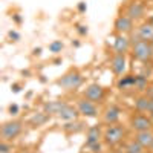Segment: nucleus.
Returning <instances> with one entry per match:
<instances>
[{"label": "nucleus", "instance_id": "nucleus-33", "mask_svg": "<svg viewBox=\"0 0 153 153\" xmlns=\"http://www.w3.org/2000/svg\"><path fill=\"white\" fill-rule=\"evenodd\" d=\"M14 20H16L17 23H20V22H22V19L19 17V14H16V16H14Z\"/></svg>", "mask_w": 153, "mask_h": 153}, {"label": "nucleus", "instance_id": "nucleus-5", "mask_svg": "<svg viewBox=\"0 0 153 153\" xmlns=\"http://www.w3.org/2000/svg\"><path fill=\"white\" fill-rule=\"evenodd\" d=\"M130 126H132V129L135 132H144V130L153 129V123H152L150 117H149V115H146V113H139V112L132 117Z\"/></svg>", "mask_w": 153, "mask_h": 153}, {"label": "nucleus", "instance_id": "nucleus-36", "mask_svg": "<svg viewBox=\"0 0 153 153\" xmlns=\"http://www.w3.org/2000/svg\"><path fill=\"white\" fill-rule=\"evenodd\" d=\"M150 152H152V153H153V144H152V147H150Z\"/></svg>", "mask_w": 153, "mask_h": 153}, {"label": "nucleus", "instance_id": "nucleus-10", "mask_svg": "<svg viewBox=\"0 0 153 153\" xmlns=\"http://www.w3.org/2000/svg\"><path fill=\"white\" fill-rule=\"evenodd\" d=\"M135 109L139 113H153V98L150 97H139L135 100Z\"/></svg>", "mask_w": 153, "mask_h": 153}, {"label": "nucleus", "instance_id": "nucleus-6", "mask_svg": "<svg viewBox=\"0 0 153 153\" xmlns=\"http://www.w3.org/2000/svg\"><path fill=\"white\" fill-rule=\"evenodd\" d=\"M104 97H106L104 87L100 86V84H97V83L89 84V86L86 87V91H84V98L94 101V103H97V104L101 103V101L104 100Z\"/></svg>", "mask_w": 153, "mask_h": 153}, {"label": "nucleus", "instance_id": "nucleus-4", "mask_svg": "<svg viewBox=\"0 0 153 153\" xmlns=\"http://www.w3.org/2000/svg\"><path fill=\"white\" fill-rule=\"evenodd\" d=\"M22 130H23V124L20 121H9V123H5L2 126L0 135H2L3 141H14L22 133Z\"/></svg>", "mask_w": 153, "mask_h": 153}, {"label": "nucleus", "instance_id": "nucleus-30", "mask_svg": "<svg viewBox=\"0 0 153 153\" xmlns=\"http://www.w3.org/2000/svg\"><path fill=\"white\" fill-rule=\"evenodd\" d=\"M78 9H80L81 12H84V11H86V3H84V2H81V3L78 5Z\"/></svg>", "mask_w": 153, "mask_h": 153}, {"label": "nucleus", "instance_id": "nucleus-18", "mask_svg": "<svg viewBox=\"0 0 153 153\" xmlns=\"http://www.w3.org/2000/svg\"><path fill=\"white\" fill-rule=\"evenodd\" d=\"M58 117H60L63 121H68V123H69V121H75V118L78 117V109H74L72 106L68 104L65 109L61 110V113L58 115Z\"/></svg>", "mask_w": 153, "mask_h": 153}, {"label": "nucleus", "instance_id": "nucleus-28", "mask_svg": "<svg viewBox=\"0 0 153 153\" xmlns=\"http://www.w3.org/2000/svg\"><path fill=\"white\" fill-rule=\"evenodd\" d=\"M9 37H11V38H14V42H17L19 38H20V35H19L16 31H9Z\"/></svg>", "mask_w": 153, "mask_h": 153}, {"label": "nucleus", "instance_id": "nucleus-11", "mask_svg": "<svg viewBox=\"0 0 153 153\" xmlns=\"http://www.w3.org/2000/svg\"><path fill=\"white\" fill-rule=\"evenodd\" d=\"M129 49H130V40L124 34H118L117 38L113 40V51H115V54L126 55V52H129Z\"/></svg>", "mask_w": 153, "mask_h": 153}, {"label": "nucleus", "instance_id": "nucleus-24", "mask_svg": "<svg viewBox=\"0 0 153 153\" xmlns=\"http://www.w3.org/2000/svg\"><path fill=\"white\" fill-rule=\"evenodd\" d=\"M61 49H63V43H61V40H55V42H52V43L49 45V51H51V52H54V54L61 52Z\"/></svg>", "mask_w": 153, "mask_h": 153}, {"label": "nucleus", "instance_id": "nucleus-31", "mask_svg": "<svg viewBox=\"0 0 153 153\" xmlns=\"http://www.w3.org/2000/svg\"><path fill=\"white\" fill-rule=\"evenodd\" d=\"M147 97L153 98V86H150V87H149V91H147Z\"/></svg>", "mask_w": 153, "mask_h": 153}, {"label": "nucleus", "instance_id": "nucleus-3", "mask_svg": "<svg viewBox=\"0 0 153 153\" xmlns=\"http://www.w3.org/2000/svg\"><path fill=\"white\" fill-rule=\"evenodd\" d=\"M81 83H83V76L76 72V71H71V72L65 74V75H63L61 78L57 81V84L61 86L65 91H74V89H76Z\"/></svg>", "mask_w": 153, "mask_h": 153}, {"label": "nucleus", "instance_id": "nucleus-39", "mask_svg": "<svg viewBox=\"0 0 153 153\" xmlns=\"http://www.w3.org/2000/svg\"><path fill=\"white\" fill-rule=\"evenodd\" d=\"M152 2H153V0H152Z\"/></svg>", "mask_w": 153, "mask_h": 153}, {"label": "nucleus", "instance_id": "nucleus-13", "mask_svg": "<svg viewBox=\"0 0 153 153\" xmlns=\"http://www.w3.org/2000/svg\"><path fill=\"white\" fill-rule=\"evenodd\" d=\"M103 130L100 129L98 126H92L87 129V133H86V146H92L95 143H100V139L103 138Z\"/></svg>", "mask_w": 153, "mask_h": 153}, {"label": "nucleus", "instance_id": "nucleus-29", "mask_svg": "<svg viewBox=\"0 0 153 153\" xmlns=\"http://www.w3.org/2000/svg\"><path fill=\"white\" fill-rule=\"evenodd\" d=\"M76 31H78L81 35H86L87 34V28L86 26H78V28H76Z\"/></svg>", "mask_w": 153, "mask_h": 153}, {"label": "nucleus", "instance_id": "nucleus-12", "mask_svg": "<svg viewBox=\"0 0 153 153\" xmlns=\"http://www.w3.org/2000/svg\"><path fill=\"white\" fill-rule=\"evenodd\" d=\"M144 11H146V8L141 2H132L126 9V16L130 17L132 20H138L144 16Z\"/></svg>", "mask_w": 153, "mask_h": 153}, {"label": "nucleus", "instance_id": "nucleus-9", "mask_svg": "<svg viewBox=\"0 0 153 153\" xmlns=\"http://www.w3.org/2000/svg\"><path fill=\"white\" fill-rule=\"evenodd\" d=\"M110 68L117 75H123L127 69V58L123 54H115L110 60Z\"/></svg>", "mask_w": 153, "mask_h": 153}, {"label": "nucleus", "instance_id": "nucleus-22", "mask_svg": "<svg viewBox=\"0 0 153 153\" xmlns=\"http://www.w3.org/2000/svg\"><path fill=\"white\" fill-rule=\"evenodd\" d=\"M149 83H147V78L143 75H136V83H135V87L138 89V91H147Z\"/></svg>", "mask_w": 153, "mask_h": 153}, {"label": "nucleus", "instance_id": "nucleus-15", "mask_svg": "<svg viewBox=\"0 0 153 153\" xmlns=\"http://www.w3.org/2000/svg\"><path fill=\"white\" fill-rule=\"evenodd\" d=\"M121 118V109L117 106H110L106 112H104V123L106 124H118Z\"/></svg>", "mask_w": 153, "mask_h": 153}, {"label": "nucleus", "instance_id": "nucleus-7", "mask_svg": "<svg viewBox=\"0 0 153 153\" xmlns=\"http://www.w3.org/2000/svg\"><path fill=\"white\" fill-rule=\"evenodd\" d=\"M76 109H78V113L83 115V117H89V118H94L98 115V107H97V103L94 101L87 100V98H83L76 103Z\"/></svg>", "mask_w": 153, "mask_h": 153}, {"label": "nucleus", "instance_id": "nucleus-19", "mask_svg": "<svg viewBox=\"0 0 153 153\" xmlns=\"http://www.w3.org/2000/svg\"><path fill=\"white\" fill-rule=\"evenodd\" d=\"M126 150L130 152V153H146V149H144L141 144H139L135 138L132 139V141H129V143L126 144Z\"/></svg>", "mask_w": 153, "mask_h": 153}, {"label": "nucleus", "instance_id": "nucleus-16", "mask_svg": "<svg viewBox=\"0 0 153 153\" xmlns=\"http://www.w3.org/2000/svg\"><path fill=\"white\" fill-rule=\"evenodd\" d=\"M68 104L65 103V101H49V103H45L43 109L46 113L49 115H60L61 110L65 109Z\"/></svg>", "mask_w": 153, "mask_h": 153}, {"label": "nucleus", "instance_id": "nucleus-21", "mask_svg": "<svg viewBox=\"0 0 153 153\" xmlns=\"http://www.w3.org/2000/svg\"><path fill=\"white\" fill-rule=\"evenodd\" d=\"M51 115L46 113V112H40V113H35L34 117L31 118V124L32 126H43L48 120H49Z\"/></svg>", "mask_w": 153, "mask_h": 153}, {"label": "nucleus", "instance_id": "nucleus-34", "mask_svg": "<svg viewBox=\"0 0 153 153\" xmlns=\"http://www.w3.org/2000/svg\"><path fill=\"white\" fill-rule=\"evenodd\" d=\"M107 153H123V152H117V150H112V152H107Z\"/></svg>", "mask_w": 153, "mask_h": 153}, {"label": "nucleus", "instance_id": "nucleus-2", "mask_svg": "<svg viewBox=\"0 0 153 153\" xmlns=\"http://www.w3.org/2000/svg\"><path fill=\"white\" fill-rule=\"evenodd\" d=\"M124 136H126V130L124 127L120 126V124H110L104 129V133H103V139L104 143L110 147H115L124 141Z\"/></svg>", "mask_w": 153, "mask_h": 153}, {"label": "nucleus", "instance_id": "nucleus-8", "mask_svg": "<svg viewBox=\"0 0 153 153\" xmlns=\"http://www.w3.org/2000/svg\"><path fill=\"white\" fill-rule=\"evenodd\" d=\"M113 26H115V31L118 34H129V32L133 31V20L124 14V16H120L115 20Z\"/></svg>", "mask_w": 153, "mask_h": 153}, {"label": "nucleus", "instance_id": "nucleus-20", "mask_svg": "<svg viewBox=\"0 0 153 153\" xmlns=\"http://www.w3.org/2000/svg\"><path fill=\"white\" fill-rule=\"evenodd\" d=\"M135 83H136V76L133 75H126L118 81V87L120 89H127V87H135Z\"/></svg>", "mask_w": 153, "mask_h": 153}, {"label": "nucleus", "instance_id": "nucleus-26", "mask_svg": "<svg viewBox=\"0 0 153 153\" xmlns=\"http://www.w3.org/2000/svg\"><path fill=\"white\" fill-rule=\"evenodd\" d=\"M89 149H91L92 153H101V143H95L92 146H87Z\"/></svg>", "mask_w": 153, "mask_h": 153}, {"label": "nucleus", "instance_id": "nucleus-35", "mask_svg": "<svg viewBox=\"0 0 153 153\" xmlns=\"http://www.w3.org/2000/svg\"><path fill=\"white\" fill-rule=\"evenodd\" d=\"M149 117H150V120H152V123H153V113H150Z\"/></svg>", "mask_w": 153, "mask_h": 153}, {"label": "nucleus", "instance_id": "nucleus-38", "mask_svg": "<svg viewBox=\"0 0 153 153\" xmlns=\"http://www.w3.org/2000/svg\"><path fill=\"white\" fill-rule=\"evenodd\" d=\"M123 153H130V152H127V150H124V152H123Z\"/></svg>", "mask_w": 153, "mask_h": 153}, {"label": "nucleus", "instance_id": "nucleus-32", "mask_svg": "<svg viewBox=\"0 0 153 153\" xmlns=\"http://www.w3.org/2000/svg\"><path fill=\"white\" fill-rule=\"evenodd\" d=\"M12 87H14V92H19V91H20V86H19V84H14Z\"/></svg>", "mask_w": 153, "mask_h": 153}, {"label": "nucleus", "instance_id": "nucleus-17", "mask_svg": "<svg viewBox=\"0 0 153 153\" xmlns=\"http://www.w3.org/2000/svg\"><path fill=\"white\" fill-rule=\"evenodd\" d=\"M136 37L139 40H146V42H150L152 37H153V25L152 23H146L143 26L138 28V32H136Z\"/></svg>", "mask_w": 153, "mask_h": 153}, {"label": "nucleus", "instance_id": "nucleus-25", "mask_svg": "<svg viewBox=\"0 0 153 153\" xmlns=\"http://www.w3.org/2000/svg\"><path fill=\"white\" fill-rule=\"evenodd\" d=\"M11 146L8 144V141H3L2 139V143H0V153H11Z\"/></svg>", "mask_w": 153, "mask_h": 153}, {"label": "nucleus", "instance_id": "nucleus-37", "mask_svg": "<svg viewBox=\"0 0 153 153\" xmlns=\"http://www.w3.org/2000/svg\"><path fill=\"white\" fill-rule=\"evenodd\" d=\"M150 43H152V46H153V37H152V40H150Z\"/></svg>", "mask_w": 153, "mask_h": 153}, {"label": "nucleus", "instance_id": "nucleus-14", "mask_svg": "<svg viewBox=\"0 0 153 153\" xmlns=\"http://www.w3.org/2000/svg\"><path fill=\"white\" fill-rule=\"evenodd\" d=\"M135 139L141 144L144 149H150L153 144V130H144V132H136Z\"/></svg>", "mask_w": 153, "mask_h": 153}, {"label": "nucleus", "instance_id": "nucleus-1", "mask_svg": "<svg viewBox=\"0 0 153 153\" xmlns=\"http://www.w3.org/2000/svg\"><path fill=\"white\" fill-rule=\"evenodd\" d=\"M132 55L135 60L138 61H149L153 58V46L150 42H146V40H133V45H132Z\"/></svg>", "mask_w": 153, "mask_h": 153}, {"label": "nucleus", "instance_id": "nucleus-23", "mask_svg": "<svg viewBox=\"0 0 153 153\" xmlns=\"http://www.w3.org/2000/svg\"><path fill=\"white\" fill-rule=\"evenodd\" d=\"M83 129V124H80V123H68L66 126H65V130L66 132H69V133H72V132H80Z\"/></svg>", "mask_w": 153, "mask_h": 153}, {"label": "nucleus", "instance_id": "nucleus-27", "mask_svg": "<svg viewBox=\"0 0 153 153\" xmlns=\"http://www.w3.org/2000/svg\"><path fill=\"white\" fill-rule=\"evenodd\" d=\"M17 112H19V106H17V104H11V106H9V113L16 115Z\"/></svg>", "mask_w": 153, "mask_h": 153}]
</instances>
